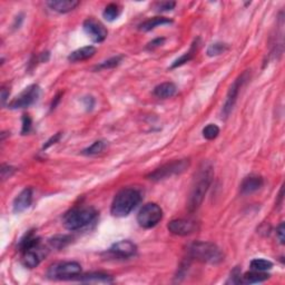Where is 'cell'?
Masks as SVG:
<instances>
[{
	"label": "cell",
	"mask_w": 285,
	"mask_h": 285,
	"mask_svg": "<svg viewBox=\"0 0 285 285\" xmlns=\"http://www.w3.org/2000/svg\"><path fill=\"white\" fill-rule=\"evenodd\" d=\"M213 179V168L207 163H203L199 167L197 174H196L193 186H192L190 198H188L187 207L190 212H195L198 207L202 205L204 197L209 191L210 185Z\"/></svg>",
	"instance_id": "6da1fadb"
},
{
	"label": "cell",
	"mask_w": 285,
	"mask_h": 285,
	"mask_svg": "<svg viewBox=\"0 0 285 285\" xmlns=\"http://www.w3.org/2000/svg\"><path fill=\"white\" fill-rule=\"evenodd\" d=\"M142 201V193L136 188H124L115 196L110 212L116 217H125L134 210Z\"/></svg>",
	"instance_id": "7a4b0ae2"
},
{
	"label": "cell",
	"mask_w": 285,
	"mask_h": 285,
	"mask_svg": "<svg viewBox=\"0 0 285 285\" xmlns=\"http://www.w3.org/2000/svg\"><path fill=\"white\" fill-rule=\"evenodd\" d=\"M188 255L199 262L218 264L224 260V254L220 247L210 242H195L188 247Z\"/></svg>",
	"instance_id": "3957f363"
},
{
	"label": "cell",
	"mask_w": 285,
	"mask_h": 285,
	"mask_svg": "<svg viewBox=\"0 0 285 285\" xmlns=\"http://www.w3.org/2000/svg\"><path fill=\"white\" fill-rule=\"evenodd\" d=\"M97 216L95 209L90 206L75 207L68 210L62 218V224L69 231H77L90 225Z\"/></svg>",
	"instance_id": "277c9868"
},
{
	"label": "cell",
	"mask_w": 285,
	"mask_h": 285,
	"mask_svg": "<svg viewBox=\"0 0 285 285\" xmlns=\"http://www.w3.org/2000/svg\"><path fill=\"white\" fill-rule=\"evenodd\" d=\"M81 266L77 262H59L55 263L48 269L47 276L51 280H72L79 276Z\"/></svg>",
	"instance_id": "5b68a950"
},
{
	"label": "cell",
	"mask_w": 285,
	"mask_h": 285,
	"mask_svg": "<svg viewBox=\"0 0 285 285\" xmlns=\"http://www.w3.org/2000/svg\"><path fill=\"white\" fill-rule=\"evenodd\" d=\"M190 166V161L188 160H180V161H174L171 163H167V164L161 166L160 168L155 169L153 173H150L149 176V180H162L165 179H168L173 175H179V174H182L183 172L186 171Z\"/></svg>",
	"instance_id": "8992f818"
},
{
	"label": "cell",
	"mask_w": 285,
	"mask_h": 285,
	"mask_svg": "<svg viewBox=\"0 0 285 285\" xmlns=\"http://www.w3.org/2000/svg\"><path fill=\"white\" fill-rule=\"evenodd\" d=\"M251 70H245L242 75H240L238 78L234 80L232 86L229 87L226 99H225L223 109H222V118H227L228 115L231 114L233 107H234L236 101H238L240 90L243 87V85L250 79Z\"/></svg>",
	"instance_id": "52a82bcc"
},
{
	"label": "cell",
	"mask_w": 285,
	"mask_h": 285,
	"mask_svg": "<svg viewBox=\"0 0 285 285\" xmlns=\"http://www.w3.org/2000/svg\"><path fill=\"white\" fill-rule=\"evenodd\" d=\"M163 218V210L155 203L144 205L137 215V222L143 228H151L160 223Z\"/></svg>",
	"instance_id": "ba28073f"
},
{
	"label": "cell",
	"mask_w": 285,
	"mask_h": 285,
	"mask_svg": "<svg viewBox=\"0 0 285 285\" xmlns=\"http://www.w3.org/2000/svg\"><path fill=\"white\" fill-rule=\"evenodd\" d=\"M40 95V88L38 85H30L24 91H21L14 101L8 104L10 109H19L26 108V107L31 106L38 101Z\"/></svg>",
	"instance_id": "9c48e42d"
},
{
	"label": "cell",
	"mask_w": 285,
	"mask_h": 285,
	"mask_svg": "<svg viewBox=\"0 0 285 285\" xmlns=\"http://www.w3.org/2000/svg\"><path fill=\"white\" fill-rule=\"evenodd\" d=\"M84 31L90 37L94 43H103L106 39L108 31L105 26L101 21L94 19V18H88L84 21Z\"/></svg>",
	"instance_id": "30bf717a"
},
{
	"label": "cell",
	"mask_w": 285,
	"mask_h": 285,
	"mask_svg": "<svg viewBox=\"0 0 285 285\" xmlns=\"http://www.w3.org/2000/svg\"><path fill=\"white\" fill-rule=\"evenodd\" d=\"M23 252V263L25 266H27L29 269H34L36 266L39 265V263L43 261V258L46 256L47 252L45 249L40 245V243L36 244V245L28 247Z\"/></svg>",
	"instance_id": "8fae6325"
},
{
	"label": "cell",
	"mask_w": 285,
	"mask_h": 285,
	"mask_svg": "<svg viewBox=\"0 0 285 285\" xmlns=\"http://www.w3.org/2000/svg\"><path fill=\"white\" fill-rule=\"evenodd\" d=\"M167 228L174 235L187 236L197 231V223L190 220H174L169 222Z\"/></svg>",
	"instance_id": "7c38bea8"
},
{
	"label": "cell",
	"mask_w": 285,
	"mask_h": 285,
	"mask_svg": "<svg viewBox=\"0 0 285 285\" xmlns=\"http://www.w3.org/2000/svg\"><path fill=\"white\" fill-rule=\"evenodd\" d=\"M137 252L136 245L131 240H120L115 243L109 249V253L120 258H128L134 256Z\"/></svg>",
	"instance_id": "4fadbf2b"
},
{
	"label": "cell",
	"mask_w": 285,
	"mask_h": 285,
	"mask_svg": "<svg viewBox=\"0 0 285 285\" xmlns=\"http://www.w3.org/2000/svg\"><path fill=\"white\" fill-rule=\"evenodd\" d=\"M264 184V180L262 176L250 175L243 180L240 184V193L243 195H249L257 192Z\"/></svg>",
	"instance_id": "5bb4252c"
},
{
	"label": "cell",
	"mask_w": 285,
	"mask_h": 285,
	"mask_svg": "<svg viewBox=\"0 0 285 285\" xmlns=\"http://www.w3.org/2000/svg\"><path fill=\"white\" fill-rule=\"evenodd\" d=\"M32 202V191L31 188H25L21 193L15 198L13 209L14 213H21L29 209Z\"/></svg>",
	"instance_id": "9a60e30c"
},
{
	"label": "cell",
	"mask_w": 285,
	"mask_h": 285,
	"mask_svg": "<svg viewBox=\"0 0 285 285\" xmlns=\"http://www.w3.org/2000/svg\"><path fill=\"white\" fill-rule=\"evenodd\" d=\"M78 5L79 1H76V0H53V1L47 2V6L49 7L51 10L57 12L59 14L73 12Z\"/></svg>",
	"instance_id": "2e32d148"
},
{
	"label": "cell",
	"mask_w": 285,
	"mask_h": 285,
	"mask_svg": "<svg viewBox=\"0 0 285 285\" xmlns=\"http://www.w3.org/2000/svg\"><path fill=\"white\" fill-rule=\"evenodd\" d=\"M95 54H96V48L94 46H86L73 51V53L68 56V60L70 62L84 61L91 58Z\"/></svg>",
	"instance_id": "e0dca14e"
},
{
	"label": "cell",
	"mask_w": 285,
	"mask_h": 285,
	"mask_svg": "<svg viewBox=\"0 0 285 285\" xmlns=\"http://www.w3.org/2000/svg\"><path fill=\"white\" fill-rule=\"evenodd\" d=\"M177 91V87L175 84L173 83H163L158 86L155 87L154 90V95L156 96L158 98H169L173 97L174 95L176 94Z\"/></svg>",
	"instance_id": "ac0fdd59"
},
{
	"label": "cell",
	"mask_w": 285,
	"mask_h": 285,
	"mask_svg": "<svg viewBox=\"0 0 285 285\" xmlns=\"http://www.w3.org/2000/svg\"><path fill=\"white\" fill-rule=\"evenodd\" d=\"M270 279V274L265 272H260V271H254L252 270V272L245 273L244 275L240 277V283L245 284H254V283H261L264 282V281Z\"/></svg>",
	"instance_id": "d6986e66"
},
{
	"label": "cell",
	"mask_w": 285,
	"mask_h": 285,
	"mask_svg": "<svg viewBox=\"0 0 285 285\" xmlns=\"http://www.w3.org/2000/svg\"><path fill=\"white\" fill-rule=\"evenodd\" d=\"M78 281L83 283H112L113 277L105 273H90L79 277Z\"/></svg>",
	"instance_id": "ffe728a7"
},
{
	"label": "cell",
	"mask_w": 285,
	"mask_h": 285,
	"mask_svg": "<svg viewBox=\"0 0 285 285\" xmlns=\"http://www.w3.org/2000/svg\"><path fill=\"white\" fill-rule=\"evenodd\" d=\"M172 24V20L165 17H155L150 18V19L144 21L143 24L139 25V30L142 31H150L151 29L158 27V26L163 25H168Z\"/></svg>",
	"instance_id": "44dd1931"
},
{
	"label": "cell",
	"mask_w": 285,
	"mask_h": 285,
	"mask_svg": "<svg viewBox=\"0 0 285 285\" xmlns=\"http://www.w3.org/2000/svg\"><path fill=\"white\" fill-rule=\"evenodd\" d=\"M197 48H198V44L197 43H194L193 45H192L191 49L187 51V53H185L182 57H180L179 59H176L175 61H174V64L172 65L171 68H176L179 67V66H182L184 64H186V62H188L190 60H192V59L194 58L196 51H197Z\"/></svg>",
	"instance_id": "7402d4cb"
},
{
	"label": "cell",
	"mask_w": 285,
	"mask_h": 285,
	"mask_svg": "<svg viewBox=\"0 0 285 285\" xmlns=\"http://www.w3.org/2000/svg\"><path fill=\"white\" fill-rule=\"evenodd\" d=\"M273 268V263L271 261L264 260V258H255L251 262V269L254 271L265 272L268 270H271Z\"/></svg>",
	"instance_id": "603a6c76"
},
{
	"label": "cell",
	"mask_w": 285,
	"mask_h": 285,
	"mask_svg": "<svg viewBox=\"0 0 285 285\" xmlns=\"http://www.w3.org/2000/svg\"><path fill=\"white\" fill-rule=\"evenodd\" d=\"M103 16L107 21L115 20L120 16V7L116 3H109L105 8V10H104Z\"/></svg>",
	"instance_id": "cb8c5ba5"
},
{
	"label": "cell",
	"mask_w": 285,
	"mask_h": 285,
	"mask_svg": "<svg viewBox=\"0 0 285 285\" xmlns=\"http://www.w3.org/2000/svg\"><path fill=\"white\" fill-rule=\"evenodd\" d=\"M227 45L226 44L223 43H215L212 44L209 48H207V55L210 57H214V56H218V55L223 54L224 51L227 50Z\"/></svg>",
	"instance_id": "d4e9b609"
},
{
	"label": "cell",
	"mask_w": 285,
	"mask_h": 285,
	"mask_svg": "<svg viewBox=\"0 0 285 285\" xmlns=\"http://www.w3.org/2000/svg\"><path fill=\"white\" fill-rule=\"evenodd\" d=\"M105 147H106L105 142H103V140H97V142H95L94 144H92V145L87 147L86 150H84L83 154H85V155H97L99 153H102V151L105 150Z\"/></svg>",
	"instance_id": "484cf974"
},
{
	"label": "cell",
	"mask_w": 285,
	"mask_h": 285,
	"mask_svg": "<svg viewBox=\"0 0 285 285\" xmlns=\"http://www.w3.org/2000/svg\"><path fill=\"white\" fill-rule=\"evenodd\" d=\"M218 134H220V128H218V126L214 124L207 125L206 127L203 129V136H204V138L209 140L215 139Z\"/></svg>",
	"instance_id": "4316f807"
},
{
	"label": "cell",
	"mask_w": 285,
	"mask_h": 285,
	"mask_svg": "<svg viewBox=\"0 0 285 285\" xmlns=\"http://www.w3.org/2000/svg\"><path fill=\"white\" fill-rule=\"evenodd\" d=\"M69 240H70L69 236L62 235V236H55L54 239H51L49 240V243L53 247H56V249H61V247H64L66 244L69 243Z\"/></svg>",
	"instance_id": "83f0119b"
},
{
	"label": "cell",
	"mask_w": 285,
	"mask_h": 285,
	"mask_svg": "<svg viewBox=\"0 0 285 285\" xmlns=\"http://www.w3.org/2000/svg\"><path fill=\"white\" fill-rule=\"evenodd\" d=\"M121 59H123V57L121 56H116V57L110 58V59H108V60L104 61V62H102L101 65L97 66V69H108V68L116 67V66L120 64Z\"/></svg>",
	"instance_id": "f1b7e54d"
},
{
	"label": "cell",
	"mask_w": 285,
	"mask_h": 285,
	"mask_svg": "<svg viewBox=\"0 0 285 285\" xmlns=\"http://www.w3.org/2000/svg\"><path fill=\"white\" fill-rule=\"evenodd\" d=\"M175 6L176 2L174 1H161L155 5V8H156L157 12H169V10L175 8Z\"/></svg>",
	"instance_id": "f546056e"
},
{
	"label": "cell",
	"mask_w": 285,
	"mask_h": 285,
	"mask_svg": "<svg viewBox=\"0 0 285 285\" xmlns=\"http://www.w3.org/2000/svg\"><path fill=\"white\" fill-rule=\"evenodd\" d=\"M31 118L28 115H24L23 117V129H21V134L27 135L31 129Z\"/></svg>",
	"instance_id": "4dcf8cb0"
},
{
	"label": "cell",
	"mask_w": 285,
	"mask_h": 285,
	"mask_svg": "<svg viewBox=\"0 0 285 285\" xmlns=\"http://www.w3.org/2000/svg\"><path fill=\"white\" fill-rule=\"evenodd\" d=\"M16 169L12 166L9 165H2L1 166V179L2 180H5L7 179H9V177H12L14 175V173Z\"/></svg>",
	"instance_id": "1f68e13d"
},
{
	"label": "cell",
	"mask_w": 285,
	"mask_h": 285,
	"mask_svg": "<svg viewBox=\"0 0 285 285\" xmlns=\"http://www.w3.org/2000/svg\"><path fill=\"white\" fill-rule=\"evenodd\" d=\"M284 233H285V227H284V223H281L280 226L277 227L276 229V235H277V239H279L280 243L281 244H284V240H285V238H284Z\"/></svg>",
	"instance_id": "d6a6232c"
},
{
	"label": "cell",
	"mask_w": 285,
	"mask_h": 285,
	"mask_svg": "<svg viewBox=\"0 0 285 285\" xmlns=\"http://www.w3.org/2000/svg\"><path fill=\"white\" fill-rule=\"evenodd\" d=\"M164 42H165L164 38L155 39V40H153V42L149 44V46H147V49H154V48L160 47V46H162V44Z\"/></svg>",
	"instance_id": "836d02e7"
},
{
	"label": "cell",
	"mask_w": 285,
	"mask_h": 285,
	"mask_svg": "<svg viewBox=\"0 0 285 285\" xmlns=\"http://www.w3.org/2000/svg\"><path fill=\"white\" fill-rule=\"evenodd\" d=\"M59 138H60V133H58V134H56L55 136L51 137V138L49 140H48V142L45 144V145H44V149H48V147L53 145V144L57 143L58 140H59Z\"/></svg>",
	"instance_id": "e575fe53"
},
{
	"label": "cell",
	"mask_w": 285,
	"mask_h": 285,
	"mask_svg": "<svg viewBox=\"0 0 285 285\" xmlns=\"http://www.w3.org/2000/svg\"><path fill=\"white\" fill-rule=\"evenodd\" d=\"M8 97H9V90H7L6 87H2V90H1V103H2L3 106L6 105V102H7V99H8Z\"/></svg>",
	"instance_id": "d590c367"
},
{
	"label": "cell",
	"mask_w": 285,
	"mask_h": 285,
	"mask_svg": "<svg viewBox=\"0 0 285 285\" xmlns=\"http://www.w3.org/2000/svg\"><path fill=\"white\" fill-rule=\"evenodd\" d=\"M84 102H86L87 108H91L94 106V99H92V97H86L84 99Z\"/></svg>",
	"instance_id": "8d00e7d4"
}]
</instances>
